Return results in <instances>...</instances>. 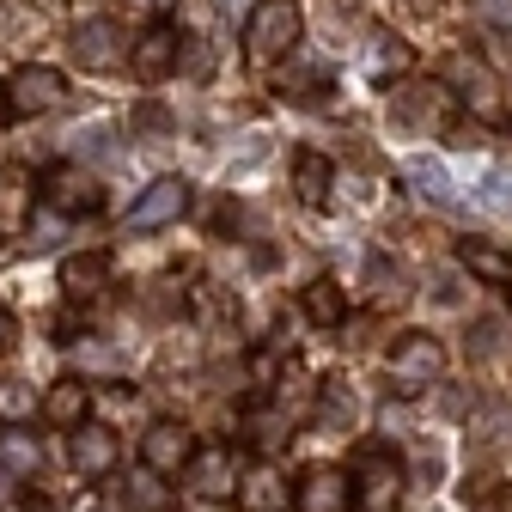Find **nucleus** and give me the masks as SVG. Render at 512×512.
I'll return each instance as SVG.
<instances>
[{"mask_svg": "<svg viewBox=\"0 0 512 512\" xmlns=\"http://www.w3.org/2000/svg\"><path fill=\"white\" fill-rule=\"evenodd\" d=\"M61 98H68V74L49 68V61H25V68L7 80V116L25 122V116H49Z\"/></svg>", "mask_w": 512, "mask_h": 512, "instance_id": "obj_5", "label": "nucleus"}, {"mask_svg": "<svg viewBox=\"0 0 512 512\" xmlns=\"http://www.w3.org/2000/svg\"><path fill=\"white\" fill-rule=\"evenodd\" d=\"M110 275H116L110 250H80V256L61 263V293H68V299H98L110 287Z\"/></svg>", "mask_w": 512, "mask_h": 512, "instance_id": "obj_19", "label": "nucleus"}, {"mask_svg": "<svg viewBox=\"0 0 512 512\" xmlns=\"http://www.w3.org/2000/svg\"><path fill=\"white\" fill-rule=\"evenodd\" d=\"M287 500H293V482H287L275 464L238 470V488H232V506H238V512H281Z\"/></svg>", "mask_w": 512, "mask_h": 512, "instance_id": "obj_13", "label": "nucleus"}, {"mask_svg": "<svg viewBox=\"0 0 512 512\" xmlns=\"http://www.w3.org/2000/svg\"><path fill=\"white\" fill-rule=\"evenodd\" d=\"M384 378H391V391H403V397H415V391H427V384H439V378H445V342L427 336V330L397 336L391 354H384Z\"/></svg>", "mask_w": 512, "mask_h": 512, "instance_id": "obj_3", "label": "nucleus"}, {"mask_svg": "<svg viewBox=\"0 0 512 512\" xmlns=\"http://www.w3.org/2000/svg\"><path fill=\"white\" fill-rule=\"evenodd\" d=\"M299 311H305V324H317V330H342L348 324V293H342V281L336 275H311L299 287Z\"/></svg>", "mask_w": 512, "mask_h": 512, "instance_id": "obj_16", "label": "nucleus"}, {"mask_svg": "<svg viewBox=\"0 0 512 512\" xmlns=\"http://www.w3.org/2000/svg\"><path fill=\"white\" fill-rule=\"evenodd\" d=\"M305 37V13L299 0H256L250 7V25H244V55L256 61V68H275V61H287Z\"/></svg>", "mask_w": 512, "mask_h": 512, "instance_id": "obj_1", "label": "nucleus"}, {"mask_svg": "<svg viewBox=\"0 0 512 512\" xmlns=\"http://www.w3.org/2000/svg\"><path fill=\"white\" fill-rule=\"evenodd\" d=\"M189 214V183L183 177H153L135 202H128V232H165Z\"/></svg>", "mask_w": 512, "mask_h": 512, "instance_id": "obj_7", "label": "nucleus"}, {"mask_svg": "<svg viewBox=\"0 0 512 512\" xmlns=\"http://www.w3.org/2000/svg\"><path fill=\"white\" fill-rule=\"evenodd\" d=\"M196 452H202L196 427L177 421V415H159V421H147V433H141V470L159 476V482H177Z\"/></svg>", "mask_w": 512, "mask_h": 512, "instance_id": "obj_4", "label": "nucleus"}, {"mask_svg": "<svg viewBox=\"0 0 512 512\" xmlns=\"http://www.w3.org/2000/svg\"><path fill=\"white\" fill-rule=\"evenodd\" d=\"M68 464H74L80 482L116 476V464H122V439H116V427H104V421L74 427V433H68Z\"/></svg>", "mask_w": 512, "mask_h": 512, "instance_id": "obj_9", "label": "nucleus"}, {"mask_svg": "<svg viewBox=\"0 0 512 512\" xmlns=\"http://www.w3.org/2000/svg\"><path fill=\"white\" fill-rule=\"evenodd\" d=\"M293 512H354L348 500V470H330V464H311L299 482H293Z\"/></svg>", "mask_w": 512, "mask_h": 512, "instance_id": "obj_11", "label": "nucleus"}, {"mask_svg": "<svg viewBox=\"0 0 512 512\" xmlns=\"http://www.w3.org/2000/svg\"><path fill=\"white\" fill-rule=\"evenodd\" d=\"M293 196L305 208H330V196H336V165H330V153H317V147H299L293 153Z\"/></svg>", "mask_w": 512, "mask_h": 512, "instance_id": "obj_15", "label": "nucleus"}, {"mask_svg": "<svg viewBox=\"0 0 512 512\" xmlns=\"http://www.w3.org/2000/svg\"><path fill=\"white\" fill-rule=\"evenodd\" d=\"M397 116L415 122V128L445 135V128L458 122V98H452V86H439V80H397Z\"/></svg>", "mask_w": 512, "mask_h": 512, "instance_id": "obj_8", "label": "nucleus"}, {"mask_svg": "<svg viewBox=\"0 0 512 512\" xmlns=\"http://www.w3.org/2000/svg\"><path fill=\"white\" fill-rule=\"evenodd\" d=\"M7 122H13V116H7V86H0V128H7Z\"/></svg>", "mask_w": 512, "mask_h": 512, "instance_id": "obj_27", "label": "nucleus"}, {"mask_svg": "<svg viewBox=\"0 0 512 512\" xmlns=\"http://www.w3.org/2000/svg\"><path fill=\"white\" fill-rule=\"evenodd\" d=\"M31 409H37V403H31L25 384H13V378L0 384V427H25V421H31Z\"/></svg>", "mask_w": 512, "mask_h": 512, "instance_id": "obj_24", "label": "nucleus"}, {"mask_svg": "<svg viewBox=\"0 0 512 512\" xmlns=\"http://www.w3.org/2000/svg\"><path fill=\"white\" fill-rule=\"evenodd\" d=\"M183 476H189V488H196L202 500H232V488H238V464L226 458V445H202Z\"/></svg>", "mask_w": 512, "mask_h": 512, "instance_id": "obj_17", "label": "nucleus"}, {"mask_svg": "<svg viewBox=\"0 0 512 512\" xmlns=\"http://www.w3.org/2000/svg\"><path fill=\"white\" fill-rule=\"evenodd\" d=\"M403 494H409V470H403L397 452H384V445H378V452H360V464L348 470L354 512H397Z\"/></svg>", "mask_w": 512, "mask_h": 512, "instance_id": "obj_2", "label": "nucleus"}, {"mask_svg": "<svg viewBox=\"0 0 512 512\" xmlns=\"http://www.w3.org/2000/svg\"><path fill=\"white\" fill-rule=\"evenodd\" d=\"M128 500H135V512H171V494H165V482H159V476H147V470H135V476H128Z\"/></svg>", "mask_w": 512, "mask_h": 512, "instance_id": "obj_23", "label": "nucleus"}, {"mask_svg": "<svg viewBox=\"0 0 512 512\" xmlns=\"http://www.w3.org/2000/svg\"><path fill=\"white\" fill-rule=\"evenodd\" d=\"M409 43L397 31H372V49H366V74L372 80H409Z\"/></svg>", "mask_w": 512, "mask_h": 512, "instance_id": "obj_21", "label": "nucleus"}, {"mask_svg": "<svg viewBox=\"0 0 512 512\" xmlns=\"http://www.w3.org/2000/svg\"><path fill=\"white\" fill-rule=\"evenodd\" d=\"M458 269L482 287H512V250H500L494 238H458Z\"/></svg>", "mask_w": 512, "mask_h": 512, "instance_id": "obj_18", "label": "nucleus"}, {"mask_svg": "<svg viewBox=\"0 0 512 512\" xmlns=\"http://www.w3.org/2000/svg\"><path fill=\"white\" fill-rule=\"evenodd\" d=\"M74 55H80V68H92V74H104V68H116V61H128L122 25H116V19H86V25L74 31Z\"/></svg>", "mask_w": 512, "mask_h": 512, "instance_id": "obj_14", "label": "nucleus"}, {"mask_svg": "<svg viewBox=\"0 0 512 512\" xmlns=\"http://www.w3.org/2000/svg\"><path fill=\"white\" fill-rule=\"evenodd\" d=\"M31 202H37V177L25 165H0V238L31 220Z\"/></svg>", "mask_w": 512, "mask_h": 512, "instance_id": "obj_20", "label": "nucleus"}, {"mask_svg": "<svg viewBox=\"0 0 512 512\" xmlns=\"http://www.w3.org/2000/svg\"><path fill=\"white\" fill-rule=\"evenodd\" d=\"M37 476V439L25 427H0V482H31Z\"/></svg>", "mask_w": 512, "mask_h": 512, "instance_id": "obj_22", "label": "nucleus"}, {"mask_svg": "<svg viewBox=\"0 0 512 512\" xmlns=\"http://www.w3.org/2000/svg\"><path fill=\"white\" fill-rule=\"evenodd\" d=\"M19 512H61V506H55V500H43V494H25V506H19Z\"/></svg>", "mask_w": 512, "mask_h": 512, "instance_id": "obj_26", "label": "nucleus"}, {"mask_svg": "<svg viewBox=\"0 0 512 512\" xmlns=\"http://www.w3.org/2000/svg\"><path fill=\"white\" fill-rule=\"evenodd\" d=\"M37 415H43L55 433L86 427V421H92V384H86V378H55L49 391L37 397Z\"/></svg>", "mask_w": 512, "mask_h": 512, "instance_id": "obj_12", "label": "nucleus"}, {"mask_svg": "<svg viewBox=\"0 0 512 512\" xmlns=\"http://www.w3.org/2000/svg\"><path fill=\"white\" fill-rule=\"evenodd\" d=\"M37 202H49L55 214H98L104 208V189L80 165H55V171L37 177Z\"/></svg>", "mask_w": 512, "mask_h": 512, "instance_id": "obj_10", "label": "nucleus"}, {"mask_svg": "<svg viewBox=\"0 0 512 512\" xmlns=\"http://www.w3.org/2000/svg\"><path fill=\"white\" fill-rule=\"evenodd\" d=\"M13 336H19V317H13V311H7V305H0V348H7V342H13Z\"/></svg>", "mask_w": 512, "mask_h": 512, "instance_id": "obj_25", "label": "nucleus"}, {"mask_svg": "<svg viewBox=\"0 0 512 512\" xmlns=\"http://www.w3.org/2000/svg\"><path fill=\"white\" fill-rule=\"evenodd\" d=\"M177 61H183V31H177V25H165V19H153L135 43H128V68H135V80H141V86L171 80V74H177Z\"/></svg>", "mask_w": 512, "mask_h": 512, "instance_id": "obj_6", "label": "nucleus"}]
</instances>
